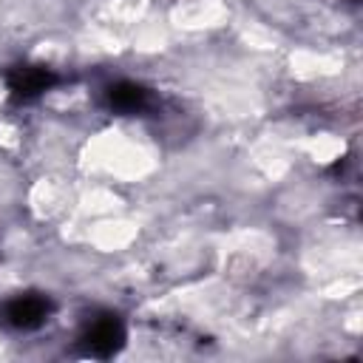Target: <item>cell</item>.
<instances>
[{
    "label": "cell",
    "instance_id": "obj_2",
    "mask_svg": "<svg viewBox=\"0 0 363 363\" xmlns=\"http://www.w3.org/2000/svg\"><path fill=\"white\" fill-rule=\"evenodd\" d=\"M122 343H125V323L113 312H102L91 318L79 335V346L91 357H111L119 352Z\"/></svg>",
    "mask_w": 363,
    "mask_h": 363
},
{
    "label": "cell",
    "instance_id": "obj_1",
    "mask_svg": "<svg viewBox=\"0 0 363 363\" xmlns=\"http://www.w3.org/2000/svg\"><path fill=\"white\" fill-rule=\"evenodd\" d=\"M54 312V301L45 292H17L0 303V323L11 332H34Z\"/></svg>",
    "mask_w": 363,
    "mask_h": 363
},
{
    "label": "cell",
    "instance_id": "obj_3",
    "mask_svg": "<svg viewBox=\"0 0 363 363\" xmlns=\"http://www.w3.org/2000/svg\"><path fill=\"white\" fill-rule=\"evenodd\" d=\"M57 82H60V77H57L54 68H48V65H34V62L14 65V68L6 74L9 94H11L17 102H31V99L43 96L45 91H51Z\"/></svg>",
    "mask_w": 363,
    "mask_h": 363
},
{
    "label": "cell",
    "instance_id": "obj_4",
    "mask_svg": "<svg viewBox=\"0 0 363 363\" xmlns=\"http://www.w3.org/2000/svg\"><path fill=\"white\" fill-rule=\"evenodd\" d=\"M105 105L113 113L122 116H136V113H147L156 105V96L150 88H145L142 82H130V79H119L111 82L105 88Z\"/></svg>",
    "mask_w": 363,
    "mask_h": 363
}]
</instances>
